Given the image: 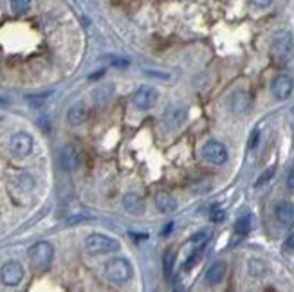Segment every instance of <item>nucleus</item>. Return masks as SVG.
Here are the masks:
<instances>
[{"mask_svg": "<svg viewBox=\"0 0 294 292\" xmlns=\"http://www.w3.org/2000/svg\"><path fill=\"white\" fill-rule=\"evenodd\" d=\"M105 276L116 285H123L132 280L134 267L126 258H111L105 263Z\"/></svg>", "mask_w": 294, "mask_h": 292, "instance_id": "obj_1", "label": "nucleus"}, {"mask_svg": "<svg viewBox=\"0 0 294 292\" xmlns=\"http://www.w3.org/2000/svg\"><path fill=\"white\" fill-rule=\"evenodd\" d=\"M27 256H29V262L34 269L45 270L49 269L52 258H54V247L49 242H36V244L29 247Z\"/></svg>", "mask_w": 294, "mask_h": 292, "instance_id": "obj_2", "label": "nucleus"}, {"mask_svg": "<svg viewBox=\"0 0 294 292\" xmlns=\"http://www.w3.org/2000/svg\"><path fill=\"white\" fill-rule=\"evenodd\" d=\"M85 247L92 255H107V252H116L119 249V242L112 237H107L103 233H92L85 240Z\"/></svg>", "mask_w": 294, "mask_h": 292, "instance_id": "obj_3", "label": "nucleus"}, {"mask_svg": "<svg viewBox=\"0 0 294 292\" xmlns=\"http://www.w3.org/2000/svg\"><path fill=\"white\" fill-rule=\"evenodd\" d=\"M203 157L210 164L222 166V164L228 161V150H226L224 144L218 143V141H208L203 146Z\"/></svg>", "mask_w": 294, "mask_h": 292, "instance_id": "obj_4", "label": "nucleus"}, {"mask_svg": "<svg viewBox=\"0 0 294 292\" xmlns=\"http://www.w3.org/2000/svg\"><path fill=\"white\" fill-rule=\"evenodd\" d=\"M186 118H188L186 108H180V107L170 108V110H166L164 114L161 115V125L162 128L168 130V132H175V130H179L180 126L186 123Z\"/></svg>", "mask_w": 294, "mask_h": 292, "instance_id": "obj_5", "label": "nucleus"}, {"mask_svg": "<svg viewBox=\"0 0 294 292\" xmlns=\"http://www.w3.org/2000/svg\"><path fill=\"white\" fill-rule=\"evenodd\" d=\"M22 278H24V267L19 262H15V260L6 262L2 265V269H0V280L8 287H16L22 281Z\"/></svg>", "mask_w": 294, "mask_h": 292, "instance_id": "obj_6", "label": "nucleus"}, {"mask_svg": "<svg viewBox=\"0 0 294 292\" xmlns=\"http://www.w3.org/2000/svg\"><path fill=\"white\" fill-rule=\"evenodd\" d=\"M159 100V92L157 89H154L152 85H141L139 89L134 92V103L137 108L141 110H148L152 108Z\"/></svg>", "mask_w": 294, "mask_h": 292, "instance_id": "obj_7", "label": "nucleus"}, {"mask_svg": "<svg viewBox=\"0 0 294 292\" xmlns=\"http://www.w3.org/2000/svg\"><path fill=\"white\" fill-rule=\"evenodd\" d=\"M292 49H294L292 36L287 31L278 33L274 36V40H272V54L278 60H287L290 56V52H292Z\"/></svg>", "mask_w": 294, "mask_h": 292, "instance_id": "obj_8", "label": "nucleus"}, {"mask_svg": "<svg viewBox=\"0 0 294 292\" xmlns=\"http://www.w3.org/2000/svg\"><path fill=\"white\" fill-rule=\"evenodd\" d=\"M9 148L16 157H27L33 150V137L26 132H16L9 141Z\"/></svg>", "mask_w": 294, "mask_h": 292, "instance_id": "obj_9", "label": "nucleus"}, {"mask_svg": "<svg viewBox=\"0 0 294 292\" xmlns=\"http://www.w3.org/2000/svg\"><path fill=\"white\" fill-rule=\"evenodd\" d=\"M292 89H294V82H292V78H290L289 74L276 76V78L272 80V83H271L272 96H274L276 100H280V101L287 100V98L292 94Z\"/></svg>", "mask_w": 294, "mask_h": 292, "instance_id": "obj_10", "label": "nucleus"}, {"mask_svg": "<svg viewBox=\"0 0 294 292\" xmlns=\"http://www.w3.org/2000/svg\"><path fill=\"white\" fill-rule=\"evenodd\" d=\"M60 159H62V166L65 168L67 171H74L78 170L81 164V153L78 152L76 146L65 144L62 148V153H60Z\"/></svg>", "mask_w": 294, "mask_h": 292, "instance_id": "obj_11", "label": "nucleus"}, {"mask_svg": "<svg viewBox=\"0 0 294 292\" xmlns=\"http://www.w3.org/2000/svg\"><path fill=\"white\" fill-rule=\"evenodd\" d=\"M276 220L283 226H294V202L290 200H282L274 207Z\"/></svg>", "mask_w": 294, "mask_h": 292, "instance_id": "obj_12", "label": "nucleus"}, {"mask_svg": "<svg viewBox=\"0 0 294 292\" xmlns=\"http://www.w3.org/2000/svg\"><path fill=\"white\" fill-rule=\"evenodd\" d=\"M226 272H228V265L222 260H217L215 263H211L210 269L206 270V281L210 285H218L224 280Z\"/></svg>", "mask_w": 294, "mask_h": 292, "instance_id": "obj_13", "label": "nucleus"}, {"mask_svg": "<svg viewBox=\"0 0 294 292\" xmlns=\"http://www.w3.org/2000/svg\"><path fill=\"white\" fill-rule=\"evenodd\" d=\"M123 206H125V209L132 215H139L144 211L143 197L137 195V193H126V195L123 197Z\"/></svg>", "mask_w": 294, "mask_h": 292, "instance_id": "obj_14", "label": "nucleus"}, {"mask_svg": "<svg viewBox=\"0 0 294 292\" xmlns=\"http://www.w3.org/2000/svg\"><path fill=\"white\" fill-rule=\"evenodd\" d=\"M155 207H157L161 213H173L177 209V200L173 199L170 193H159L155 197Z\"/></svg>", "mask_w": 294, "mask_h": 292, "instance_id": "obj_15", "label": "nucleus"}, {"mask_svg": "<svg viewBox=\"0 0 294 292\" xmlns=\"http://www.w3.org/2000/svg\"><path fill=\"white\" fill-rule=\"evenodd\" d=\"M67 119L72 126H78L81 123H85L87 119V108H85L83 103H76L69 108V114H67Z\"/></svg>", "mask_w": 294, "mask_h": 292, "instance_id": "obj_16", "label": "nucleus"}, {"mask_svg": "<svg viewBox=\"0 0 294 292\" xmlns=\"http://www.w3.org/2000/svg\"><path fill=\"white\" fill-rule=\"evenodd\" d=\"M254 226V218L253 215H244V217H240L238 220H236L235 224V235H238V237H246L247 233H249L251 229H253Z\"/></svg>", "mask_w": 294, "mask_h": 292, "instance_id": "obj_17", "label": "nucleus"}, {"mask_svg": "<svg viewBox=\"0 0 294 292\" xmlns=\"http://www.w3.org/2000/svg\"><path fill=\"white\" fill-rule=\"evenodd\" d=\"M267 272V265H265L262 260H249V274L251 276H264Z\"/></svg>", "mask_w": 294, "mask_h": 292, "instance_id": "obj_18", "label": "nucleus"}, {"mask_svg": "<svg viewBox=\"0 0 294 292\" xmlns=\"http://www.w3.org/2000/svg\"><path fill=\"white\" fill-rule=\"evenodd\" d=\"M274 173H276V168L274 166H271V168H267L265 171H262L260 177H258L256 182H254V188H262V186H265L272 177H274Z\"/></svg>", "mask_w": 294, "mask_h": 292, "instance_id": "obj_19", "label": "nucleus"}, {"mask_svg": "<svg viewBox=\"0 0 294 292\" xmlns=\"http://www.w3.org/2000/svg\"><path fill=\"white\" fill-rule=\"evenodd\" d=\"M51 96V92H42V94H31V96H27V103L31 105V107H42L44 105V101L47 100V98Z\"/></svg>", "mask_w": 294, "mask_h": 292, "instance_id": "obj_20", "label": "nucleus"}, {"mask_svg": "<svg viewBox=\"0 0 294 292\" xmlns=\"http://www.w3.org/2000/svg\"><path fill=\"white\" fill-rule=\"evenodd\" d=\"M173 262H175V252L173 251H168L164 255V262H162V265H164V274L166 278L172 274V269H173Z\"/></svg>", "mask_w": 294, "mask_h": 292, "instance_id": "obj_21", "label": "nucleus"}, {"mask_svg": "<svg viewBox=\"0 0 294 292\" xmlns=\"http://www.w3.org/2000/svg\"><path fill=\"white\" fill-rule=\"evenodd\" d=\"M105 62H108L112 67H119V69H123V67H128L130 62L126 58H119V56H105Z\"/></svg>", "mask_w": 294, "mask_h": 292, "instance_id": "obj_22", "label": "nucleus"}, {"mask_svg": "<svg viewBox=\"0 0 294 292\" xmlns=\"http://www.w3.org/2000/svg\"><path fill=\"white\" fill-rule=\"evenodd\" d=\"M11 8H13V11H15V13H26L27 9L31 8V2H29V0H13Z\"/></svg>", "mask_w": 294, "mask_h": 292, "instance_id": "obj_23", "label": "nucleus"}, {"mask_svg": "<svg viewBox=\"0 0 294 292\" xmlns=\"http://www.w3.org/2000/svg\"><path fill=\"white\" fill-rule=\"evenodd\" d=\"M258 141H260V128H254L253 132H251V135H249V141H247V148L253 150L254 146L258 144Z\"/></svg>", "mask_w": 294, "mask_h": 292, "instance_id": "obj_24", "label": "nucleus"}, {"mask_svg": "<svg viewBox=\"0 0 294 292\" xmlns=\"http://www.w3.org/2000/svg\"><path fill=\"white\" fill-rule=\"evenodd\" d=\"M210 218H211V222H222V220H224V218H226V211H222V209H215V211H211Z\"/></svg>", "mask_w": 294, "mask_h": 292, "instance_id": "obj_25", "label": "nucleus"}, {"mask_svg": "<svg viewBox=\"0 0 294 292\" xmlns=\"http://www.w3.org/2000/svg\"><path fill=\"white\" fill-rule=\"evenodd\" d=\"M287 189L294 191V168L289 171V175H287Z\"/></svg>", "mask_w": 294, "mask_h": 292, "instance_id": "obj_26", "label": "nucleus"}, {"mask_svg": "<svg viewBox=\"0 0 294 292\" xmlns=\"http://www.w3.org/2000/svg\"><path fill=\"white\" fill-rule=\"evenodd\" d=\"M283 249H285V251H292V249H294V233L287 237V240H285V245H283Z\"/></svg>", "mask_w": 294, "mask_h": 292, "instance_id": "obj_27", "label": "nucleus"}, {"mask_svg": "<svg viewBox=\"0 0 294 292\" xmlns=\"http://www.w3.org/2000/svg\"><path fill=\"white\" fill-rule=\"evenodd\" d=\"M172 229H173V224L170 222V224H166L164 226V229H162V237H166V235H170L172 233Z\"/></svg>", "mask_w": 294, "mask_h": 292, "instance_id": "obj_28", "label": "nucleus"}, {"mask_svg": "<svg viewBox=\"0 0 294 292\" xmlns=\"http://www.w3.org/2000/svg\"><path fill=\"white\" fill-rule=\"evenodd\" d=\"M256 6H269V2H254Z\"/></svg>", "mask_w": 294, "mask_h": 292, "instance_id": "obj_29", "label": "nucleus"}]
</instances>
